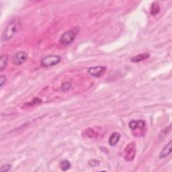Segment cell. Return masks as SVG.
Here are the masks:
<instances>
[{
	"label": "cell",
	"instance_id": "obj_1",
	"mask_svg": "<svg viewBox=\"0 0 172 172\" xmlns=\"http://www.w3.org/2000/svg\"><path fill=\"white\" fill-rule=\"evenodd\" d=\"M21 27V21L18 18H14L8 22L2 35V41L6 42L16 35Z\"/></svg>",
	"mask_w": 172,
	"mask_h": 172
},
{
	"label": "cell",
	"instance_id": "obj_2",
	"mask_svg": "<svg viewBox=\"0 0 172 172\" xmlns=\"http://www.w3.org/2000/svg\"><path fill=\"white\" fill-rule=\"evenodd\" d=\"M80 31V28L76 27L73 29L69 30L62 34L60 37V43L63 45H69L72 44L76 39V37Z\"/></svg>",
	"mask_w": 172,
	"mask_h": 172
},
{
	"label": "cell",
	"instance_id": "obj_3",
	"mask_svg": "<svg viewBox=\"0 0 172 172\" xmlns=\"http://www.w3.org/2000/svg\"><path fill=\"white\" fill-rule=\"evenodd\" d=\"M61 57L57 55H50L43 57L40 61V65L44 67H51L61 62Z\"/></svg>",
	"mask_w": 172,
	"mask_h": 172
},
{
	"label": "cell",
	"instance_id": "obj_4",
	"mask_svg": "<svg viewBox=\"0 0 172 172\" xmlns=\"http://www.w3.org/2000/svg\"><path fill=\"white\" fill-rule=\"evenodd\" d=\"M106 71V67L104 66H94L89 67L88 69V72L92 76L95 77H100L103 76Z\"/></svg>",
	"mask_w": 172,
	"mask_h": 172
},
{
	"label": "cell",
	"instance_id": "obj_5",
	"mask_svg": "<svg viewBox=\"0 0 172 172\" xmlns=\"http://www.w3.org/2000/svg\"><path fill=\"white\" fill-rule=\"evenodd\" d=\"M28 59V54L25 51H20L14 55L12 61L14 65H20L27 61Z\"/></svg>",
	"mask_w": 172,
	"mask_h": 172
},
{
	"label": "cell",
	"instance_id": "obj_6",
	"mask_svg": "<svg viewBox=\"0 0 172 172\" xmlns=\"http://www.w3.org/2000/svg\"><path fill=\"white\" fill-rule=\"evenodd\" d=\"M136 155V149H135V145L133 143H130L126 146L125 149V160L130 162L134 159V157Z\"/></svg>",
	"mask_w": 172,
	"mask_h": 172
},
{
	"label": "cell",
	"instance_id": "obj_7",
	"mask_svg": "<svg viewBox=\"0 0 172 172\" xmlns=\"http://www.w3.org/2000/svg\"><path fill=\"white\" fill-rule=\"evenodd\" d=\"M171 143L172 142L170 141L165 147H163L162 151H161L159 154V159H164L171 154Z\"/></svg>",
	"mask_w": 172,
	"mask_h": 172
},
{
	"label": "cell",
	"instance_id": "obj_8",
	"mask_svg": "<svg viewBox=\"0 0 172 172\" xmlns=\"http://www.w3.org/2000/svg\"><path fill=\"white\" fill-rule=\"evenodd\" d=\"M145 122L143 121H131L129 122V127L132 130H136L137 128L144 129Z\"/></svg>",
	"mask_w": 172,
	"mask_h": 172
},
{
	"label": "cell",
	"instance_id": "obj_9",
	"mask_svg": "<svg viewBox=\"0 0 172 172\" xmlns=\"http://www.w3.org/2000/svg\"><path fill=\"white\" fill-rule=\"evenodd\" d=\"M120 139H121V134L118 132H115L111 134L108 143L110 146H115L118 143Z\"/></svg>",
	"mask_w": 172,
	"mask_h": 172
},
{
	"label": "cell",
	"instance_id": "obj_10",
	"mask_svg": "<svg viewBox=\"0 0 172 172\" xmlns=\"http://www.w3.org/2000/svg\"><path fill=\"white\" fill-rule=\"evenodd\" d=\"M150 57V55L149 53H142L139 54L135 57H134L131 59V61L133 63H139L142 61H144V60L148 59Z\"/></svg>",
	"mask_w": 172,
	"mask_h": 172
},
{
	"label": "cell",
	"instance_id": "obj_11",
	"mask_svg": "<svg viewBox=\"0 0 172 172\" xmlns=\"http://www.w3.org/2000/svg\"><path fill=\"white\" fill-rule=\"evenodd\" d=\"M8 56L7 55H2L0 58V70L3 71L7 65L8 63Z\"/></svg>",
	"mask_w": 172,
	"mask_h": 172
},
{
	"label": "cell",
	"instance_id": "obj_12",
	"mask_svg": "<svg viewBox=\"0 0 172 172\" xmlns=\"http://www.w3.org/2000/svg\"><path fill=\"white\" fill-rule=\"evenodd\" d=\"M71 167H72V164L69 162L68 160L65 159L63 160L60 163V167L63 171H67L69 169H70Z\"/></svg>",
	"mask_w": 172,
	"mask_h": 172
},
{
	"label": "cell",
	"instance_id": "obj_13",
	"mask_svg": "<svg viewBox=\"0 0 172 172\" xmlns=\"http://www.w3.org/2000/svg\"><path fill=\"white\" fill-rule=\"evenodd\" d=\"M160 12V6L158 2L152 3L151 7V14L152 16H155Z\"/></svg>",
	"mask_w": 172,
	"mask_h": 172
},
{
	"label": "cell",
	"instance_id": "obj_14",
	"mask_svg": "<svg viewBox=\"0 0 172 172\" xmlns=\"http://www.w3.org/2000/svg\"><path fill=\"white\" fill-rule=\"evenodd\" d=\"M72 83H71V82H69V81L64 82V83H63L61 86V90L63 91V92L68 91L71 89V88H72Z\"/></svg>",
	"mask_w": 172,
	"mask_h": 172
},
{
	"label": "cell",
	"instance_id": "obj_15",
	"mask_svg": "<svg viewBox=\"0 0 172 172\" xmlns=\"http://www.w3.org/2000/svg\"><path fill=\"white\" fill-rule=\"evenodd\" d=\"M42 102V100H41L40 98H36L34 99L31 102H29L28 103H26L25 105H28V106H34V105H36V104H40Z\"/></svg>",
	"mask_w": 172,
	"mask_h": 172
},
{
	"label": "cell",
	"instance_id": "obj_16",
	"mask_svg": "<svg viewBox=\"0 0 172 172\" xmlns=\"http://www.w3.org/2000/svg\"><path fill=\"white\" fill-rule=\"evenodd\" d=\"M100 161L99 160H97V159H92L89 161L88 162V164L89 166L91 167H96V166H98L100 165Z\"/></svg>",
	"mask_w": 172,
	"mask_h": 172
},
{
	"label": "cell",
	"instance_id": "obj_17",
	"mask_svg": "<svg viewBox=\"0 0 172 172\" xmlns=\"http://www.w3.org/2000/svg\"><path fill=\"white\" fill-rule=\"evenodd\" d=\"M11 167H12V165H10V164H6V165H3L1 167V171L3 172H7L10 171Z\"/></svg>",
	"mask_w": 172,
	"mask_h": 172
},
{
	"label": "cell",
	"instance_id": "obj_18",
	"mask_svg": "<svg viewBox=\"0 0 172 172\" xmlns=\"http://www.w3.org/2000/svg\"><path fill=\"white\" fill-rule=\"evenodd\" d=\"M6 77L4 76H1L0 77V87L2 88L3 85L6 83Z\"/></svg>",
	"mask_w": 172,
	"mask_h": 172
}]
</instances>
